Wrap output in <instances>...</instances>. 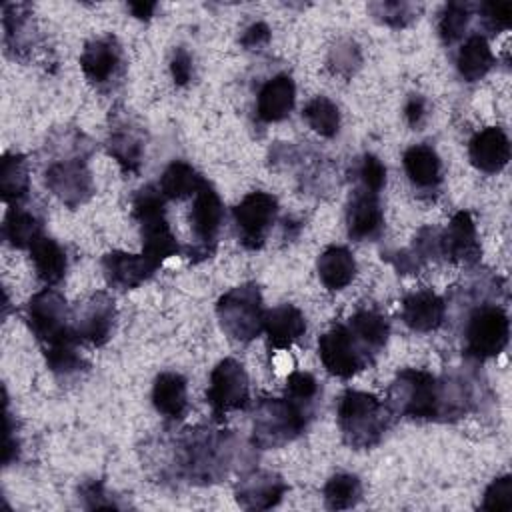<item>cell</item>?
Instances as JSON below:
<instances>
[{"label":"cell","instance_id":"1","mask_svg":"<svg viewBox=\"0 0 512 512\" xmlns=\"http://www.w3.org/2000/svg\"><path fill=\"white\" fill-rule=\"evenodd\" d=\"M386 406L394 416L414 420L460 418L470 408V388L462 380H440L428 370L404 368L388 386Z\"/></svg>","mask_w":512,"mask_h":512},{"label":"cell","instance_id":"2","mask_svg":"<svg viewBox=\"0 0 512 512\" xmlns=\"http://www.w3.org/2000/svg\"><path fill=\"white\" fill-rule=\"evenodd\" d=\"M238 438L230 430L186 428L170 440L166 474L188 484H212L228 476L238 454Z\"/></svg>","mask_w":512,"mask_h":512},{"label":"cell","instance_id":"3","mask_svg":"<svg viewBox=\"0 0 512 512\" xmlns=\"http://www.w3.org/2000/svg\"><path fill=\"white\" fill-rule=\"evenodd\" d=\"M392 416L386 402L370 392L348 388L338 400L336 418L342 440L356 450L376 446L384 438Z\"/></svg>","mask_w":512,"mask_h":512},{"label":"cell","instance_id":"4","mask_svg":"<svg viewBox=\"0 0 512 512\" xmlns=\"http://www.w3.org/2000/svg\"><path fill=\"white\" fill-rule=\"evenodd\" d=\"M132 218L138 222L142 254L158 266L180 252V244L166 220V198L160 188L148 184L132 198Z\"/></svg>","mask_w":512,"mask_h":512},{"label":"cell","instance_id":"5","mask_svg":"<svg viewBox=\"0 0 512 512\" xmlns=\"http://www.w3.org/2000/svg\"><path fill=\"white\" fill-rule=\"evenodd\" d=\"M314 412L294 404L286 396H264L256 402L252 420V444L258 448H278L296 440L308 426Z\"/></svg>","mask_w":512,"mask_h":512},{"label":"cell","instance_id":"6","mask_svg":"<svg viewBox=\"0 0 512 512\" xmlns=\"http://www.w3.org/2000/svg\"><path fill=\"white\" fill-rule=\"evenodd\" d=\"M264 302L260 288L246 282L224 292L216 302V316L224 334L236 342H250L264 330Z\"/></svg>","mask_w":512,"mask_h":512},{"label":"cell","instance_id":"7","mask_svg":"<svg viewBox=\"0 0 512 512\" xmlns=\"http://www.w3.org/2000/svg\"><path fill=\"white\" fill-rule=\"evenodd\" d=\"M510 336V320L502 306L480 304L476 306L464 326V352L474 360H488L498 356Z\"/></svg>","mask_w":512,"mask_h":512},{"label":"cell","instance_id":"8","mask_svg":"<svg viewBox=\"0 0 512 512\" xmlns=\"http://www.w3.org/2000/svg\"><path fill=\"white\" fill-rule=\"evenodd\" d=\"M188 220L194 236V246L188 248V258L192 262L210 258L214 254L216 240L224 222V206L208 180H204V184L194 194Z\"/></svg>","mask_w":512,"mask_h":512},{"label":"cell","instance_id":"9","mask_svg":"<svg viewBox=\"0 0 512 512\" xmlns=\"http://www.w3.org/2000/svg\"><path fill=\"white\" fill-rule=\"evenodd\" d=\"M206 402L214 420H222L232 410H246L250 404V380L244 366L234 358L220 360L210 372Z\"/></svg>","mask_w":512,"mask_h":512},{"label":"cell","instance_id":"10","mask_svg":"<svg viewBox=\"0 0 512 512\" xmlns=\"http://www.w3.org/2000/svg\"><path fill=\"white\" fill-rule=\"evenodd\" d=\"M318 356L322 366L336 378H352L374 360L350 332L348 324H334L318 338Z\"/></svg>","mask_w":512,"mask_h":512},{"label":"cell","instance_id":"11","mask_svg":"<svg viewBox=\"0 0 512 512\" xmlns=\"http://www.w3.org/2000/svg\"><path fill=\"white\" fill-rule=\"evenodd\" d=\"M276 214H278L276 196L262 190H254L246 194L232 208L238 242L246 250H260L276 220Z\"/></svg>","mask_w":512,"mask_h":512},{"label":"cell","instance_id":"12","mask_svg":"<svg viewBox=\"0 0 512 512\" xmlns=\"http://www.w3.org/2000/svg\"><path fill=\"white\" fill-rule=\"evenodd\" d=\"M26 320L32 334L38 338L42 346L74 330L72 324L68 322L72 318H70L66 298L52 286L42 288L28 300Z\"/></svg>","mask_w":512,"mask_h":512},{"label":"cell","instance_id":"13","mask_svg":"<svg viewBox=\"0 0 512 512\" xmlns=\"http://www.w3.org/2000/svg\"><path fill=\"white\" fill-rule=\"evenodd\" d=\"M48 190L68 208L86 204L94 194V180L82 156H68L54 160L44 172Z\"/></svg>","mask_w":512,"mask_h":512},{"label":"cell","instance_id":"14","mask_svg":"<svg viewBox=\"0 0 512 512\" xmlns=\"http://www.w3.org/2000/svg\"><path fill=\"white\" fill-rule=\"evenodd\" d=\"M72 320V328L80 340H86L94 346L106 344L116 322V306L112 296L106 292H94L82 304V308L76 310Z\"/></svg>","mask_w":512,"mask_h":512},{"label":"cell","instance_id":"15","mask_svg":"<svg viewBox=\"0 0 512 512\" xmlns=\"http://www.w3.org/2000/svg\"><path fill=\"white\" fill-rule=\"evenodd\" d=\"M286 492L288 484L284 478L272 470L262 468L242 474L234 488L236 502L244 510H270L280 504Z\"/></svg>","mask_w":512,"mask_h":512},{"label":"cell","instance_id":"16","mask_svg":"<svg viewBox=\"0 0 512 512\" xmlns=\"http://www.w3.org/2000/svg\"><path fill=\"white\" fill-rule=\"evenodd\" d=\"M80 68L86 80L94 86H106L120 76L124 68L122 46L114 36H100L84 44Z\"/></svg>","mask_w":512,"mask_h":512},{"label":"cell","instance_id":"17","mask_svg":"<svg viewBox=\"0 0 512 512\" xmlns=\"http://www.w3.org/2000/svg\"><path fill=\"white\" fill-rule=\"evenodd\" d=\"M480 242L470 212H456L440 232V256L452 264L472 266L480 260Z\"/></svg>","mask_w":512,"mask_h":512},{"label":"cell","instance_id":"18","mask_svg":"<svg viewBox=\"0 0 512 512\" xmlns=\"http://www.w3.org/2000/svg\"><path fill=\"white\" fill-rule=\"evenodd\" d=\"M346 230L356 242L376 240L384 230V212L380 196L358 186L346 202Z\"/></svg>","mask_w":512,"mask_h":512},{"label":"cell","instance_id":"19","mask_svg":"<svg viewBox=\"0 0 512 512\" xmlns=\"http://www.w3.org/2000/svg\"><path fill=\"white\" fill-rule=\"evenodd\" d=\"M160 266L152 262L146 254H130L122 250H112L102 258L104 278L110 286L120 290H132L152 278Z\"/></svg>","mask_w":512,"mask_h":512},{"label":"cell","instance_id":"20","mask_svg":"<svg viewBox=\"0 0 512 512\" xmlns=\"http://www.w3.org/2000/svg\"><path fill=\"white\" fill-rule=\"evenodd\" d=\"M468 156L474 168L484 174L500 172L510 160V140L500 126H486L476 132L468 144Z\"/></svg>","mask_w":512,"mask_h":512},{"label":"cell","instance_id":"21","mask_svg":"<svg viewBox=\"0 0 512 512\" xmlns=\"http://www.w3.org/2000/svg\"><path fill=\"white\" fill-rule=\"evenodd\" d=\"M402 322L414 332H434L444 324L446 302L436 292L422 288L402 298Z\"/></svg>","mask_w":512,"mask_h":512},{"label":"cell","instance_id":"22","mask_svg":"<svg viewBox=\"0 0 512 512\" xmlns=\"http://www.w3.org/2000/svg\"><path fill=\"white\" fill-rule=\"evenodd\" d=\"M296 100V86L290 74L280 72L268 78L256 96V116L262 122H280L284 120Z\"/></svg>","mask_w":512,"mask_h":512},{"label":"cell","instance_id":"23","mask_svg":"<svg viewBox=\"0 0 512 512\" xmlns=\"http://www.w3.org/2000/svg\"><path fill=\"white\" fill-rule=\"evenodd\" d=\"M108 154L120 164L122 172L136 174L144 156V136L128 118H114L108 132Z\"/></svg>","mask_w":512,"mask_h":512},{"label":"cell","instance_id":"24","mask_svg":"<svg viewBox=\"0 0 512 512\" xmlns=\"http://www.w3.org/2000/svg\"><path fill=\"white\" fill-rule=\"evenodd\" d=\"M264 334L274 350H288L306 334V318L294 304H280L264 314Z\"/></svg>","mask_w":512,"mask_h":512},{"label":"cell","instance_id":"25","mask_svg":"<svg viewBox=\"0 0 512 512\" xmlns=\"http://www.w3.org/2000/svg\"><path fill=\"white\" fill-rule=\"evenodd\" d=\"M408 180L420 192H436L442 184V162L430 144H412L402 154Z\"/></svg>","mask_w":512,"mask_h":512},{"label":"cell","instance_id":"26","mask_svg":"<svg viewBox=\"0 0 512 512\" xmlns=\"http://www.w3.org/2000/svg\"><path fill=\"white\" fill-rule=\"evenodd\" d=\"M346 324L372 360L384 350L388 336H390V324H388V318L380 310L358 308L346 320Z\"/></svg>","mask_w":512,"mask_h":512},{"label":"cell","instance_id":"27","mask_svg":"<svg viewBox=\"0 0 512 512\" xmlns=\"http://www.w3.org/2000/svg\"><path fill=\"white\" fill-rule=\"evenodd\" d=\"M154 408L170 418L180 420L188 410V382L178 372H160L152 384Z\"/></svg>","mask_w":512,"mask_h":512},{"label":"cell","instance_id":"28","mask_svg":"<svg viewBox=\"0 0 512 512\" xmlns=\"http://www.w3.org/2000/svg\"><path fill=\"white\" fill-rule=\"evenodd\" d=\"M2 236L12 248H30L42 236V218L22 202L8 204L2 222Z\"/></svg>","mask_w":512,"mask_h":512},{"label":"cell","instance_id":"29","mask_svg":"<svg viewBox=\"0 0 512 512\" xmlns=\"http://www.w3.org/2000/svg\"><path fill=\"white\" fill-rule=\"evenodd\" d=\"M30 258L34 264L36 278L40 282H44L46 286H54L66 276L68 258H66L64 248L54 238L42 234L30 246Z\"/></svg>","mask_w":512,"mask_h":512},{"label":"cell","instance_id":"30","mask_svg":"<svg viewBox=\"0 0 512 512\" xmlns=\"http://www.w3.org/2000/svg\"><path fill=\"white\" fill-rule=\"evenodd\" d=\"M320 282L328 290L346 288L356 276V260L346 246H328L316 262Z\"/></svg>","mask_w":512,"mask_h":512},{"label":"cell","instance_id":"31","mask_svg":"<svg viewBox=\"0 0 512 512\" xmlns=\"http://www.w3.org/2000/svg\"><path fill=\"white\" fill-rule=\"evenodd\" d=\"M30 192L28 160L20 152H4L0 162V198L4 204L24 202Z\"/></svg>","mask_w":512,"mask_h":512},{"label":"cell","instance_id":"32","mask_svg":"<svg viewBox=\"0 0 512 512\" xmlns=\"http://www.w3.org/2000/svg\"><path fill=\"white\" fill-rule=\"evenodd\" d=\"M494 66V54L488 40L482 34H472L464 40L456 54L458 74L466 82H476L484 78Z\"/></svg>","mask_w":512,"mask_h":512},{"label":"cell","instance_id":"33","mask_svg":"<svg viewBox=\"0 0 512 512\" xmlns=\"http://www.w3.org/2000/svg\"><path fill=\"white\" fill-rule=\"evenodd\" d=\"M204 180L206 178L192 164L184 160H174L162 172L158 188L166 200H184L194 196Z\"/></svg>","mask_w":512,"mask_h":512},{"label":"cell","instance_id":"34","mask_svg":"<svg viewBox=\"0 0 512 512\" xmlns=\"http://www.w3.org/2000/svg\"><path fill=\"white\" fill-rule=\"evenodd\" d=\"M78 342H80V338L72 330L70 334L42 346L46 366L56 376H72V374L80 372L86 366V362H84V358L78 350Z\"/></svg>","mask_w":512,"mask_h":512},{"label":"cell","instance_id":"35","mask_svg":"<svg viewBox=\"0 0 512 512\" xmlns=\"http://www.w3.org/2000/svg\"><path fill=\"white\" fill-rule=\"evenodd\" d=\"M324 504L330 510H348L362 498V482L356 474L338 472L330 476L322 488Z\"/></svg>","mask_w":512,"mask_h":512},{"label":"cell","instance_id":"36","mask_svg":"<svg viewBox=\"0 0 512 512\" xmlns=\"http://www.w3.org/2000/svg\"><path fill=\"white\" fill-rule=\"evenodd\" d=\"M304 120L308 122V126L324 136V138H332L338 134L340 130V110L338 106L326 98V96H314L302 110Z\"/></svg>","mask_w":512,"mask_h":512},{"label":"cell","instance_id":"37","mask_svg":"<svg viewBox=\"0 0 512 512\" xmlns=\"http://www.w3.org/2000/svg\"><path fill=\"white\" fill-rule=\"evenodd\" d=\"M472 18V6L468 2H448L444 4L438 20V32L444 44L458 42Z\"/></svg>","mask_w":512,"mask_h":512},{"label":"cell","instance_id":"38","mask_svg":"<svg viewBox=\"0 0 512 512\" xmlns=\"http://www.w3.org/2000/svg\"><path fill=\"white\" fill-rule=\"evenodd\" d=\"M318 394H320V384H318V380L310 372L294 370V372L288 374L286 386H284V396L288 400H292L294 404L314 412Z\"/></svg>","mask_w":512,"mask_h":512},{"label":"cell","instance_id":"39","mask_svg":"<svg viewBox=\"0 0 512 512\" xmlns=\"http://www.w3.org/2000/svg\"><path fill=\"white\" fill-rule=\"evenodd\" d=\"M356 180L362 188L380 194V190L386 186V166L378 156L366 152L356 162Z\"/></svg>","mask_w":512,"mask_h":512},{"label":"cell","instance_id":"40","mask_svg":"<svg viewBox=\"0 0 512 512\" xmlns=\"http://www.w3.org/2000/svg\"><path fill=\"white\" fill-rule=\"evenodd\" d=\"M480 508L482 510H496V512L512 508V476L510 474L494 478L488 484Z\"/></svg>","mask_w":512,"mask_h":512},{"label":"cell","instance_id":"41","mask_svg":"<svg viewBox=\"0 0 512 512\" xmlns=\"http://www.w3.org/2000/svg\"><path fill=\"white\" fill-rule=\"evenodd\" d=\"M478 14L482 20V26L488 32L498 34V32L510 28L512 4L510 2H484L478 6Z\"/></svg>","mask_w":512,"mask_h":512},{"label":"cell","instance_id":"42","mask_svg":"<svg viewBox=\"0 0 512 512\" xmlns=\"http://www.w3.org/2000/svg\"><path fill=\"white\" fill-rule=\"evenodd\" d=\"M412 4L406 2H378V4H370L372 14L392 26V28H404L410 20H414V12H412Z\"/></svg>","mask_w":512,"mask_h":512},{"label":"cell","instance_id":"43","mask_svg":"<svg viewBox=\"0 0 512 512\" xmlns=\"http://www.w3.org/2000/svg\"><path fill=\"white\" fill-rule=\"evenodd\" d=\"M170 74L178 86H186L192 78V56L186 48H176L170 60Z\"/></svg>","mask_w":512,"mask_h":512},{"label":"cell","instance_id":"44","mask_svg":"<svg viewBox=\"0 0 512 512\" xmlns=\"http://www.w3.org/2000/svg\"><path fill=\"white\" fill-rule=\"evenodd\" d=\"M270 42V28L266 22H254L252 26H248L240 38V44L248 50L252 48H260L264 44Z\"/></svg>","mask_w":512,"mask_h":512},{"label":"cell","instance_id":"45","mask_svg":"<svg viewBox=\"0 0 512 512\" xmlns=\"http://www.w3.org/2000/svg\"><path fill=\"white\" fill-rule=\"evenodd\" d=\"M404 118L412 128L422 126L426 118V98L420 94H410L404 104Z\"/></svg>","mask_w":512,"mask_h":512},{"label":"cell","instance_id":"46","mask_svg":"<svg viewBox=\"0 0 512 512\" xmlns=\"http://www.w3.org/2000/svg\"><path fill=\"white\" fill-rule=\"evenodd\" d=\"M156 6H158L156 2H130V4H128L130 12H132L136 18H140V20H148V18L154 14Z\"/></svg>","mask_w":512,"mask_h":512}]
</instances>
